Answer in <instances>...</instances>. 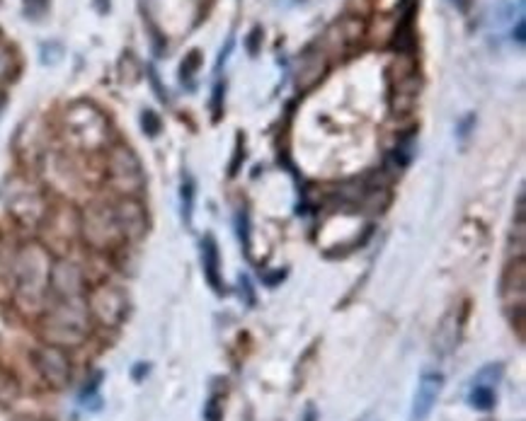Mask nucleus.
I'll return each instance as SVG.
<instances>
[{"label": "nucleus", "mask_w": 526, "mask_h": 421, "mask_svg": "<svg viewBox=\"0 0 526 421\" xmlns=\"http://www.w3.org/2000/svg\"><path fill=\"white\" fill-rule=\"evenodd\" d=\"M51 254L39 243H27L15 260V303L22 313H39L49 296Z\"/></svg>", "instance_id": "nucleus-1"}, {"label": "nucleus", "mask_w": 526, "mask_h": 421, "mask_svg": "<svg viewBox=\"0 0 526 421\" xmlns=\"http://www.w3.org/2000/svg\"><path fill=\"white\" fill-rule=\"evenodd\" d=\"M91 320L85 298H58L56 305L41 315V337L54 347H81L91 334Z\"/></svg>", "instance_id": "nucleus-2"}, {"label": "nucleus", "mask_w": 526, "mask_h": 421, "mask_svg": "<svg viewBox=\"0 0 526 421\" xmlns=\"http://www.w3.org/2000/svg\"><path fill=\"white\" fill-rule=\"evenodd\" d=\"M78 233L88 247L98 252L115 250L116 245L124 243L122 230L116 226L115 206L108 203H88L78 216Z\"/></svg>", "instance_id": "nucleus-3"}, {"label": "nucleus", "mask_w": 526, "mask_h": 421, "mask_svg": "<svg viewBox=\"0 0 526 421\" xmlns=\"http://www.w3.org/2000/svg\"><path fill=\"white\" fill-rule=\"evenodd\" d=\"M108 182L119 196H139L146 186V175L129 146H115L108 158Z\"/></svg>", "instance_id": "nucleus-4"}, {"label": "nucleus", "mask_w": 526, "mask_h": 421, "mask_svg": "<svg viewBox=\"0 0 526 421\" xmlns=\"http://www.w3.org/2000/svg\"><path fill=\"white\" fill-rule=\"evenodd\" d=\"M88 313L102 327H119L129 315V298L116 284L95 286L85 298Z\"/></svg>", "instance_id": "nucleus-5"}, {"label": "nucleus", "mask_w": 526, "mask_h": 421, "mask_svg": "<svg viewBox=\"0 0 526 421\" xmlns=\"http://www.w3.org/2000/svg\"><path fill=\"white\" fill-rule=\"evenodd\" d=\"M32 364L41 375V381L54 390L68 388V382L73 378V364L68 358L66 348L54 347L47 341L32 351Z\"/></svg>", "instance_id": "nucleus-6"}, {"label": "nucleus", "mask_w": 526, "mask_h": 421, "mask_svg": "<svg viewBox=\"0 0 526 421\" xmlns=\"http://www.w3.org/2000/svg\"><path fill=\"white\" fill-rule=\"evenodd\" d=\"M115 216L124 240L136 243L149 233V213H146V206L139 202V196H122L115 203Z\"/></svg>", "instance_id": "nucleus-7"}, {"label": "nucleus", "mask_w": 526, "mask_h": 421, "mask_svg": "<svg viewBox=\"0 0 526 421\" xmlns=\"http://www.w3.org/2000/svg\"><path fill=\"white\" fill-rule=\"evenodd\" d=\"M49 291L56 298H82L85 274L73 260H54L49 274Z\"/></svg>", "instance_id": "nucleus-8"}, {"label": "nucleus", "mask_w": 526, "mask_h": 421, "mask_svg": "<svg viewBox=\"0 0 526 421\" xmlns=\"http://www.w3.org/2000/svg\"><path fill=\"white\" fill-rule=\"evenodd\" d=\"M444 390V375L436 371L422 373V378L418 382L415 397H412V409L410 421H427L435 405L439 402V395Z\"/></svg>", "instance_id": "nucleus-9"}, {"label": "nucleus", "mask_w": 526, "mask_h": 421, "mask_svg": "<svg viewBox=\"0 0 526 421\" xmlns=\"http://www.w3.org/2000/svg\"><path fill=\"white\" fill-rule=\"evenodd\" d=\"M401 75L395 78L391 75V109L398 114L410 112L415 102H418V92H419V75L415 68H408L405 71L403 64H395Z\"/></svg>", "instance_id": "nucleus-10"}, {"label": "nucleus", "mask_w": 526, "mask_h": 421, "mask_svg": "<svg viewBox=\"0 0 526 421\" xmlns=\"http://www.w3.org/2000/svg\"><path fill=\"white\" fill-rule=\"evenodd\" d=\"M8 206L17 220H22L25 226H37L44 219V202L37 194V189L22 185L20 189H13L8 196Z\"/></svg>", "instance_id": "nucleus-11"}, {"label": "nucleus", "mask_w": 526, "mask_h": 421, "mask_svg": "<svg viewBox=\"0 0 526 421\" xmlns=\"http://www.w3.org/2000/svg\"><path fill=\"white\" fill-rule=\"evenodd\" d=\"M524 257H517L514 264L507 267L504 276H502L500 284V296L502 300L507 303V308H514V305H524Z\"/></svg>", "instance_id": "nucleus-12"}, {"label": "nucleus", "mask_w": 526, "mask_h": 421, "mask_svg": "<svg viewBox=\"0 0 526 421\" xmlns=\"http://www.w3.org/2000/svg\"><path fill=\"white\" fill-rule=\"evenodd\" d=\"M461 313L459 308H452L442 317V322L436 327L435 339H432V347H435V354L439 357H446V354H452L456 344H459V334H461Z\"/></svg>", "instance_id": "nucleus-13"}, {"label": "nucleus", "mask_w": 526, "mask_h": 421, "mask_svg": "<svg viewBox=\"0 0 526 421\" xmlns=\"http://www.w3.org/2000/svg\"><path fill=\"white\" fill-rule=\"evenodd\" d=\"M328 71V56L321 51H308L301 56L297 68V85L298 90H311L323 81V75Z\"/></svg>", "instance_id": "nucleus-14"}, {"label": "nucleus", "mask_w": 526, "mask_h": 421, "mask_svg": "<svg viewBox=\"0 0 526 421\" xmlns=\"http://www.w3.org/2000/svg\"><path fill=\"white\" fill-rule=\"evenodd\" d=\"M202 264H204V276L206 281L211 284L216 293H223V281H221V257H219V245L211 236L204 237L202 243Z\"/></svg>", "instance_id": "nucleus-15"}, {"label": "nucleus", "mask_w": 526, "mask_h": 421, "mask_svg": "<svg viewBox=\"0 0 526 421\" xmlns=\"http://www.w3.org/2000/svg\"><path fill=\"white\" fill-rule=\"evenodd\" d=\"M495 388L493 385H483V382H473V388L469 392V402L478 412H490L495 407Z\"/></svg>", "instance_id": "nucleus-16"}, {"label": "nucleus", "mask_w": 526, "mask_h": 421, "mask_svg": "<svg viewBox=\"0 0 526 421\" xmlns=\"http://www.w3.org/2000/svg\"><path fill=\"white\" fill-rule=\"evenodd\" d=\"M20 392H22L20 381H17L8 368H3V365H0V407L13 405L17 397H20Z\"/></svg>", "instance_id": "nucleus-17"}, {"label": "nucleus", "mask_w": 526, "mask_h": 421, "mask_svg": "<svg viewBox=\"0 0 526 421\" xmlns=\"http://www.w3.org/2000/svg\"><path fill=\"white\" fill-rule=\"evenodd\" d=\"M192 209H194V182L189 175H185L182 179V213H185L187 226L192 223Z\"/></svg>", "instance_id": "nucleus-18"}, {"label": "nucleus", "mask_w": 526, "mask_h": 421, "mask_svg": "<svg viewBox=\"0 0 526 421\" xmlns=\"http://www.w3.org/2000/svg\"><path fill=\"white\" fill-rule=\"evenodd\" d=\"M199 65H202V54H199V51H189V56H185L182 68H180L182 81L185 82L192 81V78L199 73Z\"/></svg>", "instance_id": "nucleus-19"}, {"label": "nucleus", "mask_w": 526, "mask_h": 421, "mask_svg": "<svg viewBox=\"0 0 526 421\" xmlns=\"http://www.w3.org/2000/svg\"><path fill=\"white\" fill-rule=\"evenodd\" d=\"M502 373H504V368H502V364H490L486 365L483 371L478 373L476 378H473V382H483V385H497L502 378Z\"/></svg>", "instance_id": "nucleus-20"}, {"label": "nucleus", "mask_w": 526, "mask_h": 421, "mask_svg": "<svg viewBox=\"0 0 526 421\" xmlns=\"http://www.w3.org/2000/svg\"><path fill=\"white\" fill-rule=\"evenodd\" d=\"M204 419L206 421H221L223 419V395L214 392V395L206 400Z\"/></svg>", "instance_id": "nucleus-21"}, {"label": "nucleus", "mask_w": 526, "mask_h": 421, "mask_svg": "<svg viewBox=\"0 0 526 421\" xmlns=\"http://www.w3.org/2000/svg\"><path fill=\"white\" fill-rule=\"evenodd\" d=\"M143 129H146V133L149 136H158V131H160V119H158L156 114L153 112H143Z\"/></svg>", "instance_id": "nucleus-22"}, {"label": "nucleus", "mask_w": 526, "mask_h": 421, "mask_svg": "<svg viewBox=\"0 0 526 421\" xmlns=\"http://www.w3.org/2000/svg\"><path fill=\"white\" fill-rule=\"evenodd\" d=\"M13 68V51L8 47H0V81L10 73Z\"/></svg>", "instance_id": "nucleus-23"}, {"label": "nucleus", "mask_w": 526, "mask_h": 421, "mask_svg": "<svg viewBox=\"0 0 526 421\" xmlns=\"http://www.w3.org/2000/svg\"><path fill=\"white\" fill-rule=\"evenodd\" d=\"M260 41H263V30L255 27L253 32L247 34V54H250V56H255L257 51H260Z\"/></svg>", "instance_id": "nucleus-24"}, {"label": "nucleus", "mask_w": 526, "mask_h": 421, "mask_svg": "<svg viewBox=\"0 0 526 421\" xmlns=\"http://www.w3.org/2000/svg\"><path fill=\"white\" fill-rule=\"evenodd\" d=\"M221 98H223V85L219 82L214 88V116L219 119L221 116Z\"/></svg>", "instance_id": "nucleus-25"}, {"label": "nucleus", "mask_w": 526, "mask_h": 421, "mask_svg": "<svg viewBox=\"0 0 526 421\" xmlns=\"http://www.w3.org/2000/svg\"><path fill=\"white\" fill-rule=\"evenodd\" d=\"M304 421H318V412H315V407H313V405L306 407V417H304Z\"/></svg>", "instance_id": "nucleus-26"}, {"label": "nucleus", "mask_w": 526, "mask_h": 421, "mask_svg": "<svg viewBox=\"0 0 526 421\" xmlns=\"http://www.w3.org/2000/svg\"><path fill=\"white\" fill-rule=\"evenodd\" d=\"M517 41L519 44H524V20H519L517 22Z\"/></svg>", "instance_id": "nucleus-27"}, {"label": "nucleus", "mask_w": 526, "mask_h": 421, "mask_svg": "<svg viewBox=\"0 0 526 421\" xmlns=\"http://www.w3.org/2000/svg\"><path fill=\"white\" fill-rule=\"evenodd\" d=\"M0 421H10V414L5 407H0Z\"/></svg>", "instance_id": "nucleus-28"}]
</instances>
